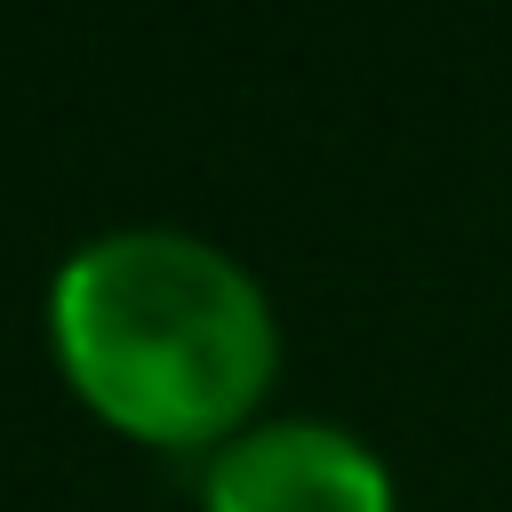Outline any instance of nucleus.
I'll return each mask as SVG.
<instances>
[{
	"label": "nucleus",
	"mask_w": 512,
	"mask_h": 512,
	"mask_svg": "<svg viewBox=\"0 0 512 512\" xmlns=\"http://www.w3.org/2000/svg\"><path fill=\"white\" fill-rule=\"evenodd\" d=\"M48 344L104 424L208 456L248 432L280 360L256 272L176 224L80 240L48 280Z\"/></svg>",
	"instance_id": "f257e3e1"
},
{
	"label": "nucleus",
	"mask_w": 512,
	"mask_h": 512,
	"mask_svg": "<svg viewBox=\"0 0 512 512\" xmlns=\"http://www.w3.org/2000/svg\"><path fill=\"white\" fill-rule=\"evenodd\" d=\"M200 512H392V472L344 424L272 416L208 456Z\"/></svg>",
	"instance_id": "f03ea898"
}]
</instances>
